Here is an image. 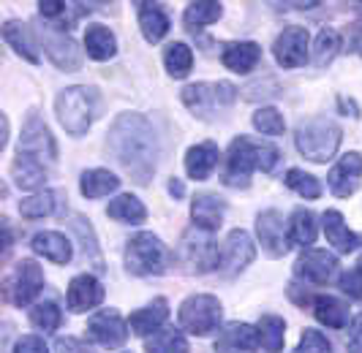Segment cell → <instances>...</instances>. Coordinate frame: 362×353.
Returning <instances> with one entry per match:
<instances>
[{"label": "cell", "instance_id": "obj_50", "mask_svg": "<svg viewBox=\"0 0 362 353\" xmlns=\"http://www.w3.org/2000/svg\"><path fill=\"white\" fill-rule=\"evenodd\" d=\"M300 288H303V285H297V282H291V285H289V297H291V301H294V304H300V307H305V304H313L316 299L310 297L308 291L303 294Z\"/></svg>", "mask_w": 362, "mask_h": 353}, {"label": "cell", "instance_id": "obj_51", "mask_svg": "<svg viewBox=\"0 0 362 353\" xmlns=\"http://www.w3.org/2000/svg\"><path fill=\"white\" fill-rule=\"evenodd\" d=\"M349 47H351V52L362 54V14H360V19L354 22V28H351V38H349Z\"/></svg>", "mask_w": 362, "mask_h": 353}, {"label": "cell", "instance_id": "obj_7", "mask_svg": "<svg viewBox=\"0 0 362 353\" xmlns=\"http://www.w3.org/2000/svg\"><path fill=\"white\" fill-rule=\"evenodd\" d=\"M180 326L188 335L207 337L218 332L221 318H223V307L213 294H194L180 304Z\"/></svg>", "mask_w": 362, "mask_h": 353}, {"label": "cell", "instance_id": "obj_22", "mask_svg": "<svg viewBox=\"0 0 362 353\" xmlns=\"http://www.w3.org/2000/svg\"><path fill=\"white\" fill-rule=\"evenodd\" d=\"M223 212H226V201L216 193H199L191 201L194 226L202 231H210V234L223 223Z\"/></svg>", "mask_w": 362, "mask_h": 353}, {"label": "cell", "instance_id": "obj_46", "mask_svg": "<svg viewBox=\"0 0 362 353\" xmlns=\"http://www.w3.org/2000/svg\"><path fill=\"white\" fill-rule=\"evenodd\" d=\"M243 92H245V98H248V101H259V98H275V95H281V88H278L275 82H270V79H264V85L259 82V85L245 88Z\"/></svg>", "mask_w": 362, "mask_h": 353}, {"label": "cell", "instance_id": "obj_3", "mask_svg": "<svg viewBox=\"0 0 362 353\" xmlns=\"http://www.w3.org/2000/svg\"><path fill=\"white\" fill-rule=\"evenodd\" d=\"M344 139L341 125L329 117H310L303 120L294 131V144L300 150V155H305L313 163H327L338 152Z\"/></svg>", "mask_w": 362, "mask_h": 353}, {"label": "cell", "instance_id": "obj_13", "mask_svg": "<svg viewBox=\"0 0 362 353\" xmlns=\"http://www.w3.org/2000/svg\"><path fill=\"white\" fill-rule=\"evenodd\" d=\"M308 41L310 35L303 25L284 28V33L278 35L275 44H272V54H275L278 66H284V68H300V66H305V60H308Z\"/></svg>", "mask_w": 362, "mask_h": 353}, {"label": "cell", "instance_id": "obj_29", "mask_svg": "<svg viewBox=\"0 0 362 353\" xmlns=\"http://www.w3.org/2000/svg\"><path fill=\"white\" fill-rule=\"evenodd\" d=\"M3 41H6L22 60H28V63H38V60H41V57H38L36 41H33V35H30V28L17 22V19H8V22L3 25Z\"/></svg>", "mask_w": 362, "mask_h": 353}, {"label": "cell", "instance_id": "obj_4", "mask_svg": "<svg viewBox=\"0 0 362 353\" xmlns=\"http://www.w3.org/2000/svg\"><path fill=\"white\" fill-rule=\"evenodd\" d=\"M95 109H98V90L88 88V85L66 88L54 101L57 120L71 136H85L90 131L93 120H95Z\"/></svg>", "mask_w": 362, "mask_h": 353}, {"label": "cell", "instance_id": "obj_11", "mask_svg": "<svg viewBox=\"0 0 362 353\" xmlns=\"http://www.w3.org/2000/svg\"><path fill=\"white\" fill-rule=\"evenodd\" d=\"M38 38H41L44 49L49 54V60H52L57 68L79 71V66H82V52H79L76 41L66 30H60V28H54V25L47 22V25L38 28Z\"/></svg>", "mask_w": 362, "mask_h": 353}, {"label": "cell", "instance_id": "obj_25", "mask_svg": "<svg viewBox=\"0 0 362 353\" xmlns=\"http://www.w3.org/2000/svg\"><path fill=\"white\" fill-rule=\"evenodd\" d=\"M218 158H221V152H218L216 141H199L185 152V172H188L191 179L202 182V179H207L216 172Z\"/></svg>", "mask_w": 362, "mask_h": 353}, {"label": "cell", "instance_id": "obj_45", "mask_svg": "<svg viewBox=\"0 0 362 353\" xmlns=\"http://www.w3.org/2000/svg\"><path fill=\"white\" fill-rule=\"evenodd\" d=\"M338 285H341V291H344L349 299H362V266L344 272Z\"/></svg>", "mask_w": 362, "mask_h": 353}, {"label": "cell", "instance_id": "obj_24", "mask_svg": "<svg viewBox=\"0 0 362 353\" xmlns=\"http://www.w3.org/2000/svg\"><path fill=\"white\" fill-rule=\"evenodd\" d=\"M166 318H169V301L158 297V299H153L150 304H145L142 310H136L134 316L128 318V326L136 337H150L166 323Z\"/></svg>", "mask_w": 362, "mask_h": 353}, {"label": "cell", "instance_id": "obj_6", "mask_svg": "<svg viewBox=\"0 0 362 353\" xmlns=\"http://www.w3.org/2000/svg\"><path fill=\"white\" fill-rule=\"evenodd\" d=\"M235 101L237 88L232 82H197V85L182 88V104L202 120L216 117L218 112L229 109Z\"/></svg>", "mask_w": 362, "mask_h": 353}, {"label": "cell", "instance_id": "obj_18", "mask_svg": "<svg viewBox=\"0 0 362 353\" xmlns=\"http://www.w3.org/2000/svg\"><path fill=\"white\" fill-rule=\"evenodd\" d=\"M335 272H338V258L332 253H327V250H305L297 258V264H294V275L297 277L316 282V285L329 282L335 277Z\"/></svg>", "mask_w": 362, "mask_h": 353}, {"label": "cell", "instance_id": "obj_26", "mask_svg": "<svg viewBox=\"0 0 362 353\" xmlns=\"http://www.w3.org/2000/svg\"><path fill=\"white\" fill-rule=\"evenodd\" d=\"M259 60H262V47L256 41H232L221 52V63L229 71H237V73L254 71L259 66Z\"/></svg>", "mask_w": 362, "mask_h": 353}, {"label": "cell", "instance_id": "obj_42", "mask_svg": "<svg viewBox=\"0 0 362 353\" xmlns=\"http://www.w3.org/2000/svg\"><path fill=\"white\" fill-rule=\"evenodd\" d=\"M254 128L264 136H281L286 131V120H284V114L278 109L262 106V109H256L254 114Z\"/></svg>", "mask_w": 362, "mask_h": 353}, {"label": "cell", "instance_id": "obj_41", "mask_svg": "<svg viewBox=\"0 0 362 353\" xmlns=\"http://www.w3.org/2000/svg\"><path fill=\"white\" fill-rule=\"evenodd\" d=\"M30 323L36 326L38 332L49 335V332H57V329H60L63 313H60V307H57L54 301H41V304H36V307L30 310Z\"/></svg>", "mask_w": 362, "mask_h": 353}, {"label": "cell", "instance_id": "obj_54", "mask_svg": "<svg viewBox=\"0 0 362 353\" xmlns=\"http://www.w3.org/2000/svg\"><path fill=\"white\" fill-rule=\"evenodd\" d=\"M360 266H362V256H360Z\"/></svg>", "mask_w": 362, "mask_h": 353}, {"label": "cell", "instance_id": "obj_47", "mask_svg": "<svg viewBox=\"0 0 362 353\" xmlns=\"http://www.w3.org/2000/svg\"><path fill=\"white\" fill-rule=\"evenodd\" d=\"M14 353H49V348H47L44 337L25 335V337H19V340H17V345H14Z\"/></svg>", "mask_w": 362, "mask_h": 353}, {"label": "cell", "instance_id": "obj_5", "mask_svg": "<svg viewBox=\"0 0 362 353\" xmlns=\"http://www.w3.org/2000/svg\"><path fill=\"white\" fill-rule=\"evenodd\" d=\"M169 266V250L161 239L150 231H139L126 245V269L134 277H153L163 275Z\"/></svg>", "mask_w": 362, "mask_h": 353}, {"label": "cell", "instance_id": "obj_36", "mask_svg": "<svg viewBox=\"0 0 362 353\" xmlns=\"http://www.w3.org/2000/svg\"><path fill=\"white\" fill-rule=\"evenodd\" d=\"M259 337H262V348L267 353H281L284 348V340H286V321L281 316H267L259 318Z\"/></svg>", "mask_w": 362, "mask_h": 353}, {"label": "cell", "instance_id": "obj_21", "mask_svg": "<svg viewBox=\"0 0 362 353\" xmlns=\"http://www.w3.org/2000/svg\"><path fill=\"white\" fill-rule=\"evenodd\" d=\"M322 223H325V237L327 242L335 247L338 253H354L362 245V234H354L344 223V215L338 210H327L322 215Z\"/></svg>", "mask_w": 362, "mask_h": 353}, {"label": "cell", "instance_id": "obj_10", "mask_svg": "<svg viewBox=\"0 0 362 353\" xmlns=\"http://www.w3.org/2000/svg\"><path fill=\"white\" fill-rule=\"evenodd\" d=\"M17 152L33 155V158H38V160L57 158V144H54L52 131H49V125L41 120V114H38L36 109L28 112V120H25V125H22V136H19Z\"/></svg>", "mask_w": 362, "mask_h": 353}, {"label": "cell", "instance_id": "obj_30", "mask_svg": "<svg viewBox=\"0 0 362 353\" xmlns=\"http://www.w3.org/2000/svg\"><path fill=\"white\" fill-rule=\"evenodd\" d=\"M85 49H88V57L104 63L117 54V38L107 25H90L85 30Z\"/></svg>", "mask_w": 362, "mask_h": 353}, {"label": "cell", "instance_id": "obj_27", "mask_svg": "<svg viewBox=\"0 0 362 353\" xmlns=\"http://www.w3.org/2000/svg\"><path fill=\"white\" fill-rule=\"evenodd\" d=\"M30 247H33V253H38V256H44L47 261L60 264V266L69 264L74 256L71 242H69L60 231H38L36 237L30 239Z\"/></svg>", "mask_w": 362, "mask_h": 353}, {"label": "cell", "instance_id": "obj_28", "mask_svg": "<svg viewBox=\"0 0 362 353\" xmlns=\"http://www.w3.org/2000/svg\"><path fill=\"white\" fill-rule=\"evenodd\" d=\"M11 176L17 182V188H22V191H38L47 182L44 163L33 158V155H25V152H17V158L11 163Z\"/></svg>", "mask_w": 362, "mask_h": 353}, {"label": "cell", "instance_id": "obj_19", "mask_svg": "<svg viewBox=\"0 0 362 353\" xmlns=\"http://www.w3.org/2000/svg\"><path fill=\"white\" fill-rule=\"evenodd\" d=\"M66 301H69L71 313H88V310L98 307L104 301V285H101V280L95 275H76L69 282Z\"/></svg>", "mask_w": 362, "mask_h": 353}, {"label": "cell", "instance_id": "obj_35", "mask_svg": "<svg viewBox=\"0 0 362 353\" xmlns=\"http://www.w3.org/2000/svg\"><path fill=\"white\" fill-rule=\"evenodd\" d=\"M71 231L79 237V242H82V256H85V261H90V264L95 266V272H104V258H101V250L95 245V234H93L90 220H85L82 215H74Z\"/></svg>", "mask_w": 362, "mask_h": 353}, {"label": "cell", "instance_id": "obj_8", "mask_svg": "<svg viewBox=\"0 0 362 353\" xmlns=\"http://www.w3.org/2000/svg\"><path fill=\"white\" fill-rule=\"evenodd\" d=\"M6 299L17 307H28L44 291V269L33 258H22L3 282Z\"/></svg>", "mask_w": 362, "mask_h": 353}, {"label": "cell", "instance_id": "obj_14", "mask_svg": "<svg viewBox=\"0 0 362 353\" xmlns=\"http://www.w3.org/2000/svg\"><path fill=\"white\" fill-rule=\"evenodd\" d=\"M128 326L117 310H101L88 321V337L101 348H120L128 340Z\"/></svg>", "mask_w": 362, "mask_h": 353}, {"label": "cell", "instance_id": "obj_15", "mask_svg": "<svg viewBox=\"0 0 362 353\" xmlns=\"http://www.w3.org/2000/svg\"><path fill=\"white\" fill-rule=\"evenodd\" d=\"M256 234H259L262 250L270 258H281V256L289 253V234L284 229V217H281L278 210L259 212V217H256Z\"/></svg>", "mask_w": 362, "mask_h": 353}, {"label": "cell", "instance_id": "obj_32", "mask_svg": "<svg viewBox=\"0 0 362 353\" xmlns=\"http://www.w3.org/2000/svg\"><path fill=\"white\" fill-rule=\"evenodd\" d=\"M313 316L319 323H325L329 329H344L349 323V304L338 297H316L313 301Z\"/></svg>", "mask_w": 362, "mask_h": 353}, {"label": "cell", "instance_id": "obj_37", "mask_svg": "<svg viewBox=\"0 0 362 353\" xmlns=\"http://www.w3.org/2000/svg\"><path fill=\"white\" fill-rule=\"evenodd\" d=\"M163 66L169 71V76L185 79V76L191 73V68H194V52H191V47L182 44V41L169 44V47L163 49Z\"/></svg>", "mask_w": 362, "mask_h": 353}, {"label": "cell", "instance_id": "obj_17", "mask_svg": "<svg viewBox=\"0 0 362 353\" xmlns=\"http://www.w3.org/2000/svg\"><path fill=\"white\" fill-rule=\"evenodd\" d=\"M262 345V337H259V329L251 326V323H226L221 329V335L216 340V353H256Z\"/></svg>", "mask_w": 362, "mask_h": 353}, {"label": "cell", "instance_id": "obj_31", "mask_svg": "<svg viewBox=\"0 0 362 353\" xmlns=\"http://www.w3.org/2000/svg\"><path fill=\"white\" fill-rule=\"evenodd\" d=\"M117 188H120V179L109 169H88L79 176V191L88 198H104V196L115 193Z\"/></svg>", "mask_w": 362, "mask_h": 353}, {"label": "cell", "instance_id": "obj_49", "mask_svg": "<svg viewBox=\"0 0 362 353\" xmlns=\"http://www.w3.org/2000/svg\"><path fill=\"white\" fill-rule=\"evenodd\" d=\"M54 353H93L82 340L76 337H60L57 345H54Z\"/></svg>", "mask_w": 362, "mask_h": 353}, {"label": "cell", "instance_id": "obj_33", "mask_svg": "<svg viewBox=\"0 0 362 353\" xmlns=\"http://www.w3.org/2000/svg\"><path fill=\"white\" fill-rule=\"evenodd\" d=\"M107 215L112 217V220L131 223V226H139V223H145V220H147L145 204H142L136 196H131V193H123V196H117L115 201H109Z\"/></svg>", "mask_w": 362, "mask_h": 353}, {"label": "cell", "instance_id": "obj_34", "mask_svg": "<svg viewBox=\"0 0 362 353\" xmlns=\"http://www.w3.org/2000/svg\"><path fill=\"white\" fill-rule=\"evenodd\" d=\"M223 17V6L216 3V0H197V3H188L185 14H182V22L191 33L202 30L204 25H213Z\"/></svg>", "mask_w": 362, "mask_h": 353}, {"label": "cell", "instance_id": "obj_52", "mask_svg": "<svg viewBox=\"0 0 362 353\" xmlns=\"http://www.w3.org/2000/svg\"><path fill=\"white\" fill-rule=\"evenodd\" d=\"M169 193L175 196V198H182V196H185V185H182L177 176H172V179H169Z\"/></svg>", "mask_w": 362, "mask_h": 353}, {"label": "cell", "instance_id": "obj_39", "mask_svg": "<svg viewBox=\"0 0 362 353\" xmlns=\"http://www.w3.org/2000/svg\"><path fill=\"white\" fill-rule=\"evenodd\" d=\"M147 353H188V340L177 329H158L153 337H145Z\"/></svg>", "mask_w": 362, "mask_h": 353}, {"label": "cell", "instance_id": "obj_1", "mask_svg": "<svg viewBox=\"0 0 362 353\" xmlns=\"http://www.w3.org/2000/svg\"><path fill=\"white\" fill-rule=\"evenodd\" d=\"M107 150L136 185H147L153 179L158 155H161L156 128L145 114H136V112L115 117L107 133Z\"/></svg>", "mask_w": 362, "mask_h": 353}, {"label": "cell", "instance_id": "obj_20", "mask_svg": "<svg viewBox=\"0 0 362 353\" xmlns=\"http://www.w3.org/2000/svg\"><path fill=\"white\" fill-rule=\"evenodd\" d=\"M19 215L28 220L49 217V215H66V193L63 191H38L19 201Z\"/></svg>", "mask_w": 362, "mask_h": 353}, {"label": "cell", "instance_id": "obj_48", "mask_svg": "<svg viewBox=\"0 0 362 353\" xmlns=\"http://www.w3.org/2000/svg\"><path fill=\"white\" fill-rule=\"evenodd\" d=\"M346 348L349 353H362V313L349 326V337H346Z\"/></svg>", "mask_w": 362, "mask_h": 353}, {"label": "cell", "instance_id": "obj_16", "mask_svg": "<svg viewBox=\"0 0 362 353\" xmlns=\"http://www.w3.org/2000/svg\"><path fill=\"white\" fill-rule=\"evenodd\" d=\"M360 179H362V155L360 152H346L344 158L329 169L327 185H329L332 196H338V198H349V196L357 193Z\"/></svg>", "mask_w": 362, "mask_h": 353}, {"label": "cell", "instance_id": "obj_53", "mask_svg": "<svg viewBox=\"0 0 362 353\" xmlns=\"http://www.w3.org/2000/svg\"><path fill=\"white\" fill-rule=\"evenodd\" d=\"M338 106H341L344 112H351V117H360V109L354 106V101H349V98H338Z\"/></svg>", "mask_w": 362, "mask_h": 353}, {"label": "cell", "instance_id": "obj_12", "mask_svg": "<svg viewBox=\"0 0 362 353\" xmlns=\"http://www.w3.org/2000/svg\"><path fill=\"white\" fill-rule=\"evenodd\" d=\"M254 258H256L254 239L248 237V231L235 229V231H229L226 242H223V247H221L218 272H221V275H226V277H235V275H240L245 266L254 261Z\"/></svg>", "mask_w": 362, "mask_h": 353}, {"label": "cell", "instance_id": "obj_40", "mask_svg": "<svg viewBox=\"0 0 362 353\" xmlns=\"http://www.w3.org/2000/svg\"><path fill=\"white\" fill-rule=\"evenodd\" d=\"M338 52H341V33L335 28H322V33L316 35V44H313V66L325 68L335 60Z\"/></svg>", "mask_w": 362, "mask_h": 353}, {"label": "cell", "instance_id": "obj_44", "mask_svg": "<svg viewBox=\"0 0 362 353\" xmlns=\"http://www.w3.org/2000/svg\"><path fill=\"white\" fill-rule=\"evenodd\" d=\"M294 353H332V342L319 329H305Z\"/></svg>", "mask_w": 362, "mask_h": 353}, {"label": "cell", "instance_id": "obj_43", "mask_svg": "<svg viewBox=\"0 0 362 353\" xmlns=\"http://www.w3.org/2000/svg\"><path fill=\"white\" fill-rule=\"evenodd\" d=\"M286 185L297 196H303V198H319L322 196L319 179L313 174H308V172H303V169H289L286 172Z\"/></svg>", "mask_w": 362, "mask_h": 353}, {"label": "cell", "instance_id": "obj_23", "mask_svg": "<svg viewBox=\"0 0 362 353\" xmlns=\"http://www.w3.org/2000/svg\"><path fill=\"white\" fill-rule=\"evenodd\" d=\"M136 6V14H139V28H142V35H145L147 44H158L163 35L169 33L172 22H169V14L161 3H134Z\"/></svg>", "mask_w": 362, "mask_h": 353}, {"label": "cell", "instance_id": "obj_2", "mask_svg": "<svg viewBox=\"0 0 362 353\" xmlns=\"http://www.w3.org/2000/svg\"><path fill=\"white\" fill-rule=\"evenodd\" d=\"M281 160V150L267 141H254L248 136H235L226 150V169H223V185L229 188H248L251 174L256 169L272 172Z\"/></svg>", "mask_w": 362, "mask_h": 353}, {"label": "cell", "instance_id": "obj_9", "mask_svg": "<svg viewBox=\"0 0 362 353\" xmlns=\"http://www.w3.org/2000/svg\"><path fill=\"white\" fill-rule=\"evenodd\" d=\"M177 258L191 272H199V275L202 272H213V269H218V261H221V247L210 237V231L194 229L182 237L180 247H177Z\"/></svg>", "mask_w": 362, "mask_h": 353}, {"label": "cell", "instance_id": "obj_38", "mask_svg": "<svg viewBox=\"0 0 362 353\" xmlns=\"http://www.w3.org/2000/svg\"><path fill=\"white\" fill-rule=\"evenodd\" d=\"M289 239L294 245H313L316 239V215L305 207H297L289 220Z\"/></svg>", "mask_w": 362, "mask_h": 353}]
</instances>
